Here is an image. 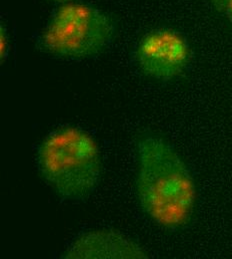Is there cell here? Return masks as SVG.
Segmentation results:
<instances>
[{"instance_id":"52a82bcc","label":"cell","mask_w":232,"mask_h":259,"mask_svg":"<svg viewBox=\"0 0 232 259\" xmlns=\"http://www.w3.org/2000/svg\"><path fill=\"white\" fill-rule=\"evenodd\" d=\"M213 3H214V5L216 6L217 9L221 10V9H225L227 0H213Z\"/></svg>"},{"instance_id":"ba28073f","label":"cell","mask_w":232,"mask_h":259,"mask_svg":"<svg viewBox=\"0 0 232 259\" xmlns=\"http://www.w3.org/2000/svg\"><path fill=\"white\" fill-rule=\"evenodd\" d=\"M225 10H226L228 18H229V20H230V22L232 23V0H227Z\"/></svg>"},{"instance_id":"9c48e42d","label":"cell","mask_w":232,"mask_h":259,"mask_svg":"<svg viewBox=\"0 0 232 259\" xmlns=\"http://www.w3.org/2000/svg\"><path fill=\"white\" fill-rule=\"evenodd\" d=\"M57 1H64V0H57Z\"/></svg>"},{"instance_id":"277c9868","label":"cell","mask_w":232,"mask_h":259,"mask_svg":"<svg viewBox=\"0 0 232 259\" xmlns=\"http://www.w3.org/2000/svg\"><path fill=\"white\" fill-rule=\"evenodd\" d=\"M136 61L141 71L154 79L170 80L179 76L190 58L185 38L170 29L147 33L136 48Z\"/></svg>"},{"instance_id":"8992f818","label":"cell","mask_w":232,"mask_h":259,"mask_svg":"<svg viewBox=\"0 0 232 259\" xmlns=\"http://www.w3.org/2000/svg\"><path fill=\"white\" fill-rule=\"evenodd\" d=\"M9 49V44H8V35L3 28V25H1V33H0V54H1V62H3V59L7 56Z\"/></svg>"},{"instance_id":"7a4b0ae2","label":"cell","mask_w":232,"mask_h":259,"mask_svg":"<svg viewBox=\"0 0 232 259\" xmlns=\"http://www.w3.org/2000/svg\"><path fill=\"white\" fill-rule=\"evenodd\" d=\"M37 165L44 181L67 200L88 197L101 178L97 143L87 132L71 126L45 137L38 148Z\"/></svg>"},{"instance_id":"5b68a950","label":"cell","mask_w":232,"mask_h":259,"mask_svg":"<svg viewBox=\"0 0 232 259\" xmlns=\"http://www.w3.org/2000/svg\"><path fill=\"white\" fill-rule=\"evenodd\" d=\"M67 259L147 258L144 249L134 240L118 232L94 230L82 233L67 247Z\"/></svg>"},{"instance_id":"3957f363","label":"cell","mask_w":232,"mask_h":259,"mask_svg":"<svg viewBox=\"0 0 232 259\" xmlns=\"http://www.w3.org/2000/svg\"><path fill=\"white\" fill-rule=\"evenodd\" d=\"M113 37V23L104 12L72 2L54 12L43 33L42 43L52 55L83 59L104 51Z\"/></svg>"},{"instance_id":"6da1fadb","label":"cell","mask_w":232,"mask_h":259,"mask_svg":"<svg viewBox=\"0 0 232 259\" xmlns=\"http://www.w3.org/2000/svg\"><path fill=\"white\" fill-rule=\"evenodd\" d=\"M136 153V194L144 212L167 229L186 226L193 214L196 188L185 162L156 136L142 137Z\"/></svg>"}]
</instances>
